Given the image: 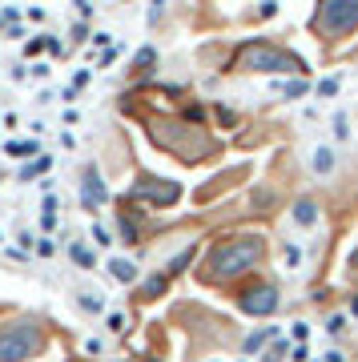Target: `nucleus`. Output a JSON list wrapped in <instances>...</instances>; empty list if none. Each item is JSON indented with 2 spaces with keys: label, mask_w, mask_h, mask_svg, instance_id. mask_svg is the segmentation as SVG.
Masks as SVG:
<instances>
[{
  "label": "nucleus",
  "mask_w": 358,
  "mask_h": 362,
  "mask_svg": "<svg viewBox=\"0 0 358 362\" xmlns=\"http://www.w3.org/2000/svg\"><path fill=\"white\" fill-rule=\"evenodd\" d=\"M262 254H266V246H262V238H254V233L226 238V242L214 246L209 266L202 270V278L205 282H230V278H238V274L254 270L258 262H262Z\"/></svg>",
  "instance_id": "1"
},
{
  "label": "nucleus",
  "mask_w": 358,
  "mask_h": 362,
  "mask_svg": "<svg viewBox=\"0 0 358 362\" xmlns=\"http://www.w3.org/2000/svg\"><path fill=\"white\" fill-rule=\"evenodd\" d=\"M233 69L238 73H306V61L278 49V45H270V40H250V45L238 49Z\"/></svg>",
  "instance_id": "2"
},
{
  "label": "nucleus",
  "mask_w": 358,
  "mask_h": 362,
  "mask_svg": "<svg viewBox=\"0 0 358 362\" xmlns=\"http://www.w3.org/2000/svg\"><path fill=\"white\" fill-rule=\"evenodd\" d=\"M149 129H154L149 133L154 145L169 149V153L181 157V161H197V157H205L214 149V141L202 137V129H197V125H185V121H154Z\"/></svg>",
  "instance_id": "3"
},
{
  "label": "nucleus",
  "mask_w": 358,
  "mask_h": 362,
  "mask_svg": "<svg viewBox=\"0 0 358 362\" xmlns=\"http://www.w3.org/2000/svg\"><path fill=\"white\" fill-rule=\"evenodd\" d=\"M310 28H314V33H322L326 40L350 37V33L358 28V0H318Z\"/></svg>",
  "instance_id": "4"
},
{
  "label": "nucleus",
  "mask_w": 358,
  "mask_h": 362,
  "mask_svg": "<svg viewBox=\"0 0 358 362\" xmlns=\"http://www.w3.org/2000/svg\"><path fill=\"white\" fill-rule=\"evenodd\" d=\"M45 346L37 318H16V322L0 326V358H28Z\"/></svg>",
  "instance_id": "5"
},
{
  "label": "nucleus",
  "mask_w": 358,
  "mask_h": 362,
  "mask_svg": "<svg viewBox=\"0 0 358 362\" xmlns=\"http://www.w3.org/2000/svg\"><path fill=\"white\" fill-rule=\"evenodd\" d=\"M129 197H137V202H145V206H173L181 197V185H173V181H157L149 177V173H141L137 185L129 189Z\"/></svg>",
  "instance_id": "6"
},
{
  "label": "nucleus",
  "mask_w": 358,
  "mask_h": 362,
  "mask_svg": "<svg viewBox=\"0 0 358 362\" xmlns=\"http://www.w3.org/2000/svg\"><path fill=\"white\" fill-rule=\"evenodd\" d=\"M238 306L246 314H274L278 310V290L270 282H258V286H246L242 294H238Z\"/></svg>",
  "instance_id": "7"
},
{
  "label": "nucleus",
  "mask_w": 358,
  "mask_h": 362,
  "mask_svg": "<svg viewBox=\"0 0 358 362\" xmlns=\"http://www.w3.org/2000/svg\"><path fill=\"white\" fill-rule=\"evenodd\" d=\"M105 181H101V173L97 169H85V177H81V202H85V209H97V206H105Z\"/></svg>",
  "instance_id": "8"
},
{
  "label": "nucleus",
  "mask_w": 358,
  "mask_h": 362,
  "mask_svg": "<svg viewBox=\"0 0 358 362\" xmlns=\"http://www.w3.org/2000/svg\"><path fill=\"white\" fill-rule=\"evenodd\" d=\"M294 221L302 226V230H310V226L318 221V202H314V197H298L294 202Z\"/></svg>",
  "instance_id": "9"
},
{
  "label": "nucleus",
  "mask_w": 358,
  "mask_h": 362,
  "mask_svg": "<svg viewBox=\"0 0 358 362\" xmlns=\"http://www.w3.org/2000/svg\"><path fill=\"white\" fill-rule=\"evenodd\" d=\"M274 334H278V326H266V330H258V334H250V338H246V342H242V350H246V354H254V350H262V346H266V342H270Z\"/></svg>",
  "instance_id": "10"
},
{
  "label": "nucleus",
  "mask_w": 358,
  "mask_h": 362,
  "mask_svg": "<svg viewBox=\"0 0 358 362\" xmlns=\"http://www.w3.org/2000/svg\"><path fill=\"white\" fill-rule=\"evenodd\" d=\"M109 270H113L117 282H133V278H137V266L125 262V258H113V262H109Z\"/></svg>",
  "instance_id": "11"
},
{
  "label": "nucleus",
  "mask_w": 358,
  "mask_h": 362,
  "mask_svg": "<svg viewBox=\"0 0 358 362\" xmlns=\"http://www.w3.org/2000/svg\"><path fill=\"white\" fill-rule=\"evenodd\" d=\"M166 286H169V274H157V278H149V282L141 286V298H145V302H149V298H161Z\"/></svg>",
  "instance_id": "12"
},
{
  "label": "nucleus",
  "mask_w": 358,
  "mask_h": 362,
  "mask_svg": "<svg viewBox=\"0 0 358 362\" xmlns=\"http://www.w3.org/2000/svg\"><path fill=\"white\" fill-rule=\"evenodd\" d=\"M310 165H314V173H330V169H334L330 149H314V153H310Z\"/></svg>",
  "instance_id": "13"
},
{
  "label": "nucleus",
  "mask_w": 358,
  "mask_h": 362,
  "mask_svg": "<svg viewBox=\"0 0 358 362\" xmlns=\"http://www.w3.org/2000/svg\"><path fill=\"white\" fill-rule=\"evenodd\" d=\"M77 302H81V306H85V310H93V314H97V310H101V306H105L101 290H81V298H77Z\"/></svg>",
  "instance_id": "14"
},
{
  "label": "nucleus",
  "mask_w": 358,
  "mask_h": 362,
  "mask_svg": "<svg viewBox=\"0 0 358 362\" xmlns=\"http://www.w3.org/2000/svg\"><path fill=\"white\" fill-rule=\"evenodd\" d=\"M69 254H73V262H77L81 270H89L93 262H97V258H93V250H89V246H73Z\"/></svg>",
  "instance_id": "15"
},
{
  "label": "nucleus",
  "mask_w": 358,
  "mask_h": 362,
  "mask_svg": "<svg viewBox=\"0 0 358 362\" xmlns=\"http://www.w3.org/2000/svg\"><path fill=\"white\" fill-rule=\"evenodd\" d=\"M45 169H49V157H40V161H33V165H25V169H21V177H37V173H45Z\"/></svg>",
  "instance_id": "16"
},
{
  "label": "nucleus",
  "mask_w": 358,
  "mask_h": 362,
  "mask_svg": "<svg viewBox=\"0 0 358 362\" xmlns=\"http://www.w3.org/2000/svg\"><path fill=\"white\" fill-rule=\"evenodd\" d=\"M334 137H338V141H346V137H350V133H346V117L342 113L334 117Z\"/></svg>",
  "instance_id": "17"
},
{
  "label": "nucleus",
  "mask_w": 358,
  "mask_h": 362,
  "mask_svg": "<svg viewBox=\"0 0 358 362\" xmlns=\"http://www.w3.org/2000/svg\"><path fill=\"white\" fill-rule=\"evenodd\" d=\"M318 93H322V97H334V93H338V81H322V85H318Z\"/></svg>",
  "instance_id": "18"
},
{
  "label": "nucleus",
  "mask_w": 358,
  "mask_h": 362,
  "mask_svg": "<svg viewBox=\"0 0 358 362\" xmlns=\"http://www.w3.org/2000/svg\"><path fill=\"white\" fill-rule=\"evenodd\" d=\"M109 330H117V334H121V330H125V318H121V314H109Z\"/></svg>",
  "instance_id": "19"
},
{
  "label": "nucleus",
  "mask_w": 358,
  "mask_h": 362,
  "mask_svg": "<svg viewBox=\"0 0 358 362\" xmlns=\"http://www.w3.org/2000/svg\"><path fill=\"white\" fill-rule=\"evenodd\" d=\"M286 266H290V270L298 266V246H286Z\"/></svg>",
  "instance_id": "20"
},
{
  "label": "nucleus",
  "mask_w": 358,
  "mask_h": 362,
  "mask_svg": "<svg viewBox=\"0 0 358 362\" xmlns=\"http://www.w3.org/2000/svg\"><path fill=\"white\" fill-rule=\"evenodd\" d=\"M286 350H290V346H286V342H274V346H270V358H282Z\"/></svg>",
  "instance_id": "21"
}]
</instances>
